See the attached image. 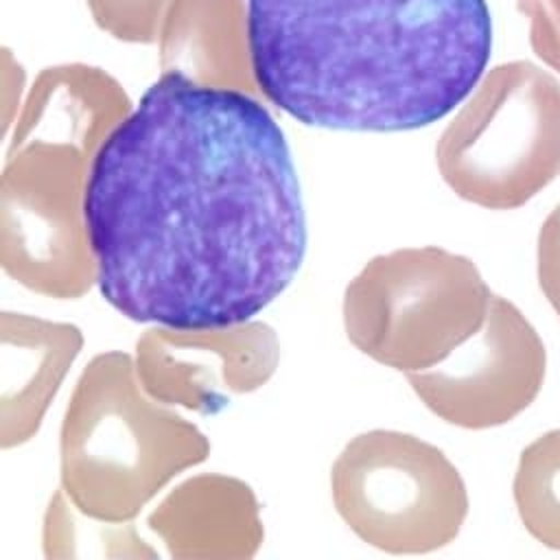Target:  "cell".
Segmentation results:
<instances>
[{
    "label": "cell",
    "mask_w": 560,
    "mask_h": 560,
    "mask_svg": "<svg viewBox=\"0 0 560 560\" xmlns=\"http://www.w3.org/2000/svg\"><path fill=\"white\" fill-rule=\"evenodd\" d=\"M101 295L168 330L247 324L306 254L293 155L245 90L162 72L96 149L81 199Z\"/></svg>",
    "instance_id": "obj_1"
},
{
    "label": "cell",
    "mask_w": 560,
    "mask_h": 560,
    "mask_svg": "<svg viewBox=\"0 0 560 560\" xmlns=\"http://www.w3.org/2000/svg\"><path fill=\"white\" fill-rule=\"evenodd\" d=\"M256 88L302 125L409 131L481 81L486 0H245Z\"/></svg>",
    "instance_id": "obj_2"
},
{
    "label": "cell",
    "mask_w": 560,
    "mask_h": 560,
    "mask_svg": "<svg viewBox=\"0 0 560 560\" xmlns=\"http://www.w3.org/2000/svg\"><path fill=\"white\" fill-rule=\"evenodd\" d=\"M158 448L203 455L206 442L192 427L151 407L136 392L127 357L96 359L83 374L63 424L68 492L92 516H131L182 468L179 462L155 455Z\"/></svg>",
    "instance_id": "obj_3"
},
{
    "label": "cell",
    "mask_w": 560,
    "mask_h": 560,
    "mask_svg": "<svg viewBox=\"0 0 560 560\" xmlns=\"http://www.w3.org/2000/svg\"><path fill=\"white\" fill-rule=\"evenodd\" d=\"M411 435L368 433L339 457L332 475L343 518L372 545L392 551L418 547L411 532L416 451Z\"/></svg>",
    "instance_id": "obj_4"
},
{
    "label": "cell",
    "mask_w": 560,
    "mask_h": 560,
    "mask_svg": "<svg viewBox=\"0 0 560 560\" xmlns=\"http://www.w3.org/2000/svg\"><path fill=\"white\" fill-rule=\"evenodd\" d=\"M158 46L162 72L252 94L256 90L245 0H171Z\"/></svg>",
    "instance_id": "obj_5"
},
{
    "label": "cell",
    "mask_w": 560,
    "mask_h": 560,
    "mask_svg": "<svg viewBox=\"0 0 560 560\" xmlns=\"http://www.w3.org/2000/svg\"><path fill=\"white\" fill-rule=\"evenodd\" d=\"M94 22L116 39L149 44L158 39L171 0H85Z\"/></svg>",
    "instance_id": "obj_6"
}]
</instances>
